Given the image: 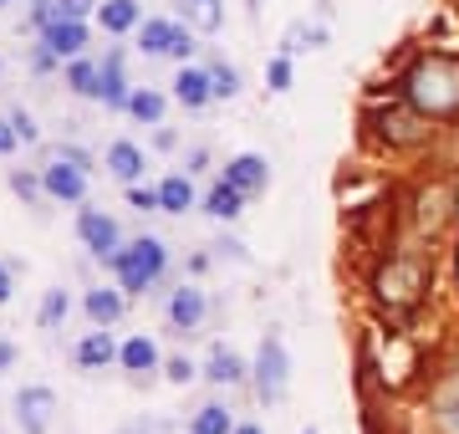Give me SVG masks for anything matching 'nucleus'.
<instances>
[{"instance_id": "nucleus-15", "label": "nucleus", "mask_w": 459, "mask_h": 434, "mask_svg": "<svg viewBox=\"0 0 459 434\" xmlns=\"http://www.w3.org/2000/svg\"><path fill=\"white\" fill-rule=\"evenodd\" d=\"M179 41V21H138V47L148 56H169Z\"/></svg>"}, {"instance_id": "nucleus-1", "label": "nucleus", "mask_w": 459, "mask_h": 434, "mask_svg": "<svg viewBox=\"0 0 459 434\" xmlns=\"http://www.w3.org/2000/svg\"><path fill=\"white\" fill-rule=\"evenodd\" d=\"M403 102H413L424 117H455L459 113V56H419L403 77Z\"/></svg>"}, {"instance_id": "nucleus-4", "label": "nucleus", "mask_w": 459, "mask_h": 434, "mask_svg": "<svg viewBox=\"0 0 459 434\" xmlns=\"http://www.w3.org/2000/svg\"><path fill=\"white\" fill-rule=\"evenodd\" d=\"M286 378H291V358H286V343L281 337H261V352H255V394L265 404H276L286 394Z\"/></svg>"}, {"instance_id": "nucleus-40", "label": "nucleus", "mask_w": 459, "mask_h": 434, "mask_svg": "<svg viewBox=\"0 0 459 434\" xmlns=\"http://www.w3.org/2000/svg\"><path fill=\"white\" fill-rule=\"evenodd\" d=\"M16 363V348H11V343H0V368H11Z\"/></svg>"}, {"instance_id": "nucleus-19", "label": "nucleus", "mask_w": 459, "mask_h": 434, "mask_svg": "<svg viewBox=\"0 0 459 434\" xmlns=\"http://www.w3.org/2000/svg\"><path fill=\"white\" fill-rule=\"evenodd\" d=\"M117 363L128 368V373H153L159 368V348H153V337H128L123 348H117Z\"/></svg>"}, {"instance_id": "nucleus-37", "label": "nucleus", "mask_w": 459, "mask_h": 434, "mask_svg": "<svg viewBox=\"0 0 459 434\" xmlns=\"http://www.w3.org/2000/svg\"><path fill=\"white\" fill-rule=\"evenodd\" d=\"M11 286H16V276H11V266L0 261V301H11Z\"/></svg>"}, {"instance_id": "nucleus-33", "label": "nucleus", "mask_w": 459, "mask_h": 434, "mask_svg": "<svg viewBox=\"0 0 459 434\" xmlns=\"http://www.w3.org/2000/svg\"><path fill=\"white\" fill-rule=\"evenodd\" d=\"M26 16H31V26H47L56 16V0H26Z\"/></svg>"}, {"instance_id": "nucleus-21", "label": "nucleus", "mask_w": 459, "mask_h": 434, "mask_svg": "<svg viewBox=\"0 0 459 434\" xmlns=\"http://www.w3.org/2000/svg\"><path fill=\"white\" fill-rule=\"evenodd\" d=\"M108 169H113V179L138 184V174H143V149L138 143H113L108 149Z\"/></svg>"}, {"instance_id": "nucleus-9", "label": "nucleus", "mask_w": 459, "mask_h": 434, "mask_svg": "<svg viewBox=\"0 0 459 434\" xmlns=\"http://www.w3.org/2000/svg\"><path fill=\"white\" fill-rule=\"evenodd\" d=\"M41 47L56 56V62H72V56H82V47H87V26L82 21H72V16H51L47 26H41Z\"/></svg>"}, {"instance_id": "nucleus-38", "label": "nucleus", "mask_w": 459, "mask_h": 434, "mask_svg": "<svg viewBox=\"0 0 459 434\" xmlns=\"http://www.w3.org/2000/svg\"><path fill=\"white\" fill-rule=\"evenodd\" d=\"M51 62H56V56H51L47 47H36V56H31V67H36V72H51Z\"/></svg>"}, {"instance_id": "nucleus-36", "label": "nucleus", "mask_w": 459, "mask_h": 434, "mask_svg": "<svg viewBox=\"0 0 459 434\" xmlns=\"http://www.w3.org/2000/svg\"><path fill=\"white\" fill-rule=\"evenodd\" d=\"M21 138H16V128H11V117H0V153H11Z\"/></svg>"}, {"instance_id": "nucleus-10", "label": "nucleus", "mask_w": 459, "mask_h": 434, "mask_svg": "<svg viewBox=\"0 0 459 434\" xmlns=\"http://www.w3.org/2000/svg\"><path fill=\"white\" fill-rule=\"evenodd\" d=\"M225 179L240 189V195H261L265 184H271V169H265L261 153H235L225 164Z\"/></svg>"}, {"instance_id": "nucleus-13", "label": "nucleus", "mask_w": 459, "mask_h": 434, "mask_svg": "<svg viewBox=\"0 0 459 434\" xmlns=\"http://www.w3.org/2000/svg\"><path fill=\"white\" fill-rule=\"evenodd\" d=\"M174 98H179L184 108H210V102H214L210 72H199V67H179V77H174Z\"/></svg>"}, {"instance_id": "nucleus-30", "label": "nucleus", "mask_w": 459, "mask_h": 434, "mask_svg": "<svg viewBox=\"0 0 459 434\" xmlns=\"http://www.w3.org/2000/svg\"><path fill=\"white\" fill-rule=\"evenodd\" d=\"M11 189H16L21 200H31V204H41V195H47V189H41V174H11Z\"/></svg>"}, {"instance_id": "nucleus-32", "label": "nucleus", "mask_w": 459, "mask_h": 434, "mask_svg": "<svg viewBox=\"0 0 459 434\" xmlns=\"http://www.w3.org/2000/svg\"><path fill=\"white\" fill-rule=\"evenodd\" d=\"M128 204H133V210H159V189H148V184H128Z\"/></svg>"}, {"instance_id": "nucleus-24", "label": "nucleus", "mask_w": 459, "mask_h": 434, "mask_svg": "<svg viewBox=\"0 0 459 434\" xmlns=\"http://www.w3.org/2000/svg\"><path fill=\"white\" fill-rule=\"evenodd\" d=\"M174 5H179L184 11V21H189V26H199V31H220V0H174Z\"/></svg>"}, {"instance_id": "nucleus-3", "label": "nucleus", "mask_w": 459, "mask_h": 434, "mask_svg": "<svg viewBox=\"0 0 459 434\" xmlns=\"http://www.w3.org/2000/svg\"><path fill=\"white\" fill-rule=\"evenodd\" d=\"M164 266H169V251H164V240H153V235H138L133 246H123L113 256V271H117L123 291H148L164 276Z\"/></svg>"}, {"instance_id": "nucleus-23", "label": "nucleus", "mask_w": 459, "mask_h": 434, "mask_svg": "<svg viewBox=\"0 0 459 434\" xmlns=\"http://www.w3.org/2000/svg\"><path fill=\"white\" fill-rule=\"evenodd\" d=\"M87 317L98 322V327H108V322H117L123 317V297H117V291H108V286H98V291H87Z\"/></svg>"}, {"instance_id": "nucleus-26", "label": "nucleus", "mask_w": 459, "mask_h": 434, "mask_svg": "<svg viewBox=\"0 0 459 434\" xmlns=\"http://www.w3.org/2000/svg\"><path fill=\"white\" fill-rule=\"evenodd\" d=\"M66 312H72V301H66V291L56 286V291H47V297H41V312H36V322L51 333V327H62V322H66Z\"/></svg>"}, {"instance_id": "nucleus-2", "label": "nucleus", "mask_w": 459, "mask_h": 434, "mask_svg": "<svg viewBox=\"0 0 459 434\" xmlns=\"http://www.w3.org/2000/svg\"><path fill=\"white\" fill-rule=\"evenodd\" d=\"M429 291V266L419 256H394L388 266L377 271V301L388 307V312H409L419 307V297Z\"/></svg>"}, {"instance_id": "nucleus-42", "label": "nucleus", "mask_w": 459, "mask_h": 434, "mask_svg": "<svg viewBox=\"0 0 459 434\" xmlns=\"http://www.w3.org/2000/svg\"><path fill=\"white\" fill-rule=\"evenodd\" d=\"M301 434H316V430H301Z\"/></svg>"}, {"instance_id": "nucleus-35", "label": "nucleus", "mask_w": 459, "mask_h": 434, "mask_svg": "<svg viewBox=\"0 0 459 434\" xmlns=\"http://www.w3.org/2000/svg\"><path fill=\"white\" fill-rule=\"evenodd\" d=\"M169 378H174V384H189V378H195V363H189V358H169Z\"/></svg>"}, {"instance_id": "nucleus-12", "label": "nucleus", "mask_w": 459, "mask_h": 434, "mask_svg": "<svg viewBox=\"0 0 459 434\" xmlns=\"http://www.w3.org/2000/svg\"><path fill=\"white\" fill-rule=\"evenodd\" d=\"M102 92L98 98L108 102V108H123V113H128V77H123V51H108V56H102Z\"/></svg>"}, {"instance_id": "nucleus-8", "label": "nucleus", "mask_w": 459, "mask_h": 434, "mask_svg": "<svg viewBox=\"0 0 459 434\" xmlns=\"http://www.w3.org/2000/svg\"><path fill=\"white\" fill-rule=\"evenodd\" d=\"M51 414H56V394L51 388H21L16 394L21 434H51Z\"/></svg>"}, {"instance_id": "nucleus-34", "label": "nucleus", "mask_w": 459, "mask_h": 434, "mask_svg": "<svg viewBox=\"0 0 459 434\" xmlns=\"http://www.w3.org/2000/svg\"><path fill=\"white\" fill-rule=\"evenodd\" d=\"M87 11H92V0H56V16H72V21H82Z\"/></svg>"}, {"instance_id": "nucleus-14", "label": "nucleus", "mask_w": 459, "mask_h": 434, "mask_svg": "<svg viewBox=\"0 0 459 434\" xmlns=\"http://www.w3.org/2000/svg\"><path fill=\"white\" fill-rule=\"evenodd\" d=\"M98 21H102V31H113V36L138 31L143 5H138V0H102V5H98Z\"/></svg>"}, {"instance_id": "nucleus-20", "label": "nucleus", "mask_w": 459, "mask_h": 434, "mask_svg": "<svg viewBox=\"0 0 459 434\" xmlns=\"http://www.w3.org/2000/svg\"><path fill=\"white\" fill-rule=\"evenodd\" d=\"M159 210H169V215L195 210V184H189V174H169V179L159 184Z\"/></svg>"}, {"instance_id": "nucleus-39", "label": "nucleus", "mask_w": 459, "mask_h": 434, "mask_svg": "<svg viewBox=\"0 0 459 434\" xmlns=\"http://www.w3.org/2000/svg\"><path fill=\"white\" fill-rule=\"evenodd\" d=\"M123 434H169V424H133V430H123Z\"/></svg>"}, {"instance_id": "nucleus-18", "label": "nucleus", "mask_w": 459, "mask_h": 434, "mask_svg": "<svg viewBox=\"0 0 459 434\" xmlns=\"http://www.w3.org/2000/svg\"><path fill=\"white\" fill-rule=\"evenodd\" d=\"M204 378H210V384H240V378H246L240 352L235 348H210V358H204Z\"/></svg>"}, {"instance_id": "nucleus-31", "label": "nucleus", "mask_w": 459, "mask_h": 434, "mask_svg": "<svg viewBox=\"0 0 459 434\" xmlns=\"http://www.w3.org/2000/svg\"><path fill=\"white\" fill-rule=\"evenodd\" d=\"M11 128H16L21 143H36V117L26 113V108H11Z\"/></svg>"}, {"instance_id": "nucleus-28", "label": "nucleus", "mask_w": 459, "mask_h": 434, "mask_svg": "<svg viewBox=\"0 0 459 434\" xmlns=\"http://www.w3.org/2000/svg\"><path fill=\"white\" fill-rule=\"evenodd\" d=\"M210 87H214V98H235L240 92V72L230 67V62H210Z\"/></svg>"}, {"instance_id": "nucleus-16", "label": "nucleus", "mask_w": 459, "mask_h": 434, "mask_svg": "<svg viewBox=\"0 0 459 434\" xmlns=\"http://www.w3.org/2000/svg\"><path fill=\"white\" fill-rule=\"evenodd\" d=\"M240 210H246V195H240L230 179H220L210 195H204V215L210 220H240Z\"/></svg>"}, {"instance_id": "nucleus-25", "label": "nucleus", "mask_w": 459, "mask_h": 434, "mask_svg": "<svg viewBox=\"0 0 459 434\" xmlns=\"http://www.w3.org/2000/svg\"><path fill=\"white\" fill-rule=\"evenodd\" d=\"M128 113L138 123H164V98L153 87H138V92H128Z\"/></svg>"}, {"instance_id": "nucleus-27", "label": "nucleus", "mask_w": 459, "mask_h": 434, "mask_svg": "<svg viewBox=\"0 0 459 434\" xmlns=\"http://www.w3.org/2000/svg\"><path fill=\"white\" fill-rule=\"evenodd\" d=\"M195 434H235V419H230L220 404H204L195 414Z\"/></svg>"}, {"instance_id": "nucleus-7", "label": "nucleus", "mask_w": 459, "mask_h": 434, "mask_svg": "<svg viewBox=\"0 0 459 434\" xmlns=\"http://www.w3.org/2000/svg\"><path fill=\"white\" fill-rule=\"evenodd\" d=\"M377 134L388 138L394 149H409V143H424L429 138V117L413 102H403V108H388V113L377 117Z\"/></svg>"}, {"instance_id": "nucleus-6", "label": "nucleus", "mask_w": 459, "mask_h": 434, "mask_svg": "<svg viewBox=\"0 0 459 434\" xmlns=\"http://www.w3.org/2000/svg\"><path fill=\"white\" fill-rule=\"evenodd\" d=\"M77 235H82V246L98 261H108L113 266V256L123 251V230H117V220L113 215H102V210H82L77 215Z\"/></svg>"}, {"instance_id": "nucleus-5", "label": "nucleus", "mask_w": 459, "mask_h": 434, "mask_svg": "<svg viewBox=\"0 0 459 434\" xmlns=\"http://www.w3.org/2000/svg\"><path fill=\"white\" fill-rule=\"evenodd\" d=\"M41 189L47 200H66V204H82L87 200V169L62 159V153H47V169H41Z\"/></svg>"}, {"instance_id": "nucleus-22", "label": "nucleus", "mask_w": 459, "mask_h": 434, "mask_svg": "<svg viewBox=\"0 0 459 434\" xmlns=\"http://www.w3.org/2000/svg\"><path fill=\"white\" fill-rule=\"evenodd\" d=\"M117 358V348H113V337L108 333H87L82 343H77V363L82 368H108Z\"/></svg>"}, {"instance_id": "nucleus-41", "label": "nucleus", "mask_w": 459, "mask_h": 434, "mask_svg": "<svg viewBox=\"0 0 459 434\" xmlns=\"http://www.w3.org/2000/svg\"><path fill=\"white\" fill-rule=\"evenodd\" d=\"M235 434H261V430H255V424H235Z\"/></svg>"}, {"instance_id": "nucleus-17", "label": "nucleus", "mask_w": 459, "mask_h": 434, "mask_svg": "<svg viewBox=\"0 0 459 434\" xmlns=\"http://www.w3.org/2000/svg\"><path fill=\"white\" fill-rule=\"evenodd\" d=\"M102 62H92V56H72L66 62V87L77 92V98H98L102 92Z\"/></svg>"}, {"instance_id": "nucleus-29", "label": "nucleus", "mask_w": 459, "mask_h": 434, "mask_svg": "<svg viewBox=\"0 0 459 434\" xmlns=\"http://www.w3.org/2000/svg\"><path fill=\"white\" fill-rule=\"evenodd\" d=\"M265 82H271V92H286V87H291V56H286V51H281V56H271Z\"/></svg>"}, {"instance_id": "nucleus-43", "label": "nucleus", "mask_w": 459, "mask_h": 434, "mask_svg": "<svg viewBox=\"0 0 459 434\" xmlns=\"http://www.w3.org/2000/svg\"><path fill=\"white\" fill-rule=\"evenodd\" d=\"M0 5H11V0H0Z\"/></svg>"}, {"instance_id": "nucleus-11", "label": "nucleus", "mask_w": 459, "mask_h": 434, "mask_svg": "<svg viewBox=\"0 0 459 434\" xmlns=\"http://www.w3.org/2000/svg\"><path fill=\"white\" fill-rule=\"evenodd\" d=\"M199 322H204V291L199 286H179L169 297V327L174 333H195Z\"/></svg>"}]
</instances>
